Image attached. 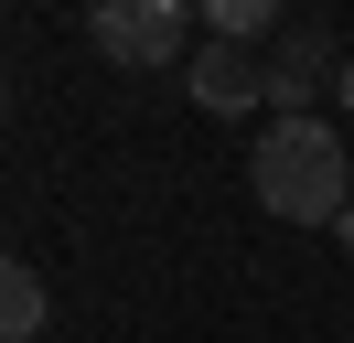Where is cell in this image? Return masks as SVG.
Listing matches in <instances>:
<instances>
[{"instance_id":"8992f818","label":"cell","mask_w":354,"mask_h":343,"mask_svg":"<svg viewBox=\"0 0 354 343\" xmlns=\"http://www.w3.org/2000/svg\"><path fill=\"white\" fill-rule=\"evenodd\" d=\"M0 333H11V343H44V279H32L22 257L0 268Z\"/></svg>"},{"instance_id":"6da1fadb","label":"cell","mask_w":354,"mask_h":343,"mask_svg":"<svg viewBox=\"0 0 354 343\" xmlns=\"http://www.w3.org/2000/svg\"><path fill=\"white\" fill-rule=\"evenodd\" d=\"M247 183H258V204L279 225H344L354 214V150L322 118H268L258 150H247Z\"/></svg>"},{"instance_id":"277c9868","label":"cell","mask_w":354,"mask_h":343,"mask_svg":"<svg viewBox=\"0 0 354 343\" xmlns=\"http://www.w3.org/2000/svg\"><path fill=\"white\" fill-rule=\"evenodd\" d=\"M183 86H194V107H215V118H247V107H268V54H247V43H194Z\"/></svg>"},{"instance_id":"5b68a950","label":"cell","mask_w":354,"mask_h":343,"mask_svg":"<svg viewBox=\"0 0 354 343\" xmlns=\"http://www.w3.org/2000/svg\"><path fill=\"white\" fill-rule=\"evenodd\" d=\"M194 21H204V43H247V54L290 33V11H279V0H194Z\"/></svg>"},{"instance_id":"3957f363","label":"cell","mask_w":354,"mask_h":343,"mask_svg":"<svg viewBox=\"0 0 354 343\" xmlns=\"http://www.w3.org/2000/svg\"><path fill=\"white\" fill-rule=\"evenodd\" d=\"M344 64H354V54H333V33H322V21H290V33L268 43V107H279V118H322L311 97H322Z\"/></svg>"},{"instance_id":"52a82bcc","label":"cell","mask_w":354,"mask_h":343,"mask_svg":"<svg viewBox=\"0 0 354 343\" xmlns=\"http://www.w3.org/2000/svg\"><path fill=\"white\" fill-rule=\"evenodd\" d=\"M333 236H344V257H354V214H344V225H333Z\"/></svg>"},{"instance_id":"7a4b0ae2","label":"cell","mask_w":354,"mask_h":343,"mask_svg":"<svg viewBox=\"0 0 354 343\" xmlns=\"http://www.w3.org/2000/svg\"><path fill=\"white\" fill-rule=\"evenodd\" d=\"M86 43L118 64V75L194 64V0H86Z\"/></svg>"},{"instance_id":"ba28073f","label":"cell","mask_w":354,"mask_h":343,"mask_svg":"<svg viewBox=\"0 0 354 343\" xmlns=\"http://www.w3.org/2000/svg\"><path fill=\"white\" fill-rule=\"evenodd\" d=\"M344 107H354V64H344Z\"/></svg>"}]
</instances>
